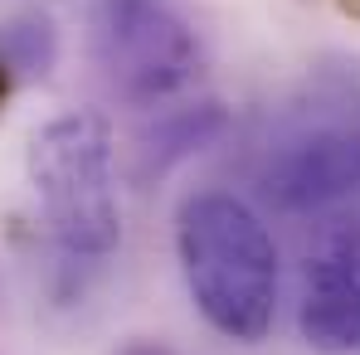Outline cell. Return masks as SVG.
Here are the masks:
<instances>
[{
	"label": "cell",
	"mask_w": 360,
	"mask_h": 355,
	"mask_svg": "<svg viewBox=\"0 0 360 355\" xmlns=\"http://www.w3.org/2000/svg\"><path fill=\"white\" fill-rule=\"evenodd\" d=\"M127 355H166V351H156V346H136V351H127Z\"/></svg>",
	"instance_id": "9c48e42d"
},
{
	"label": "cell",
	"mask_w": 360,
	"mask_h": 355,
	"mask_svg": "<svg viewBox=\"0 0 360 355\" xmlns=\"http://www.w3.org/2000/svg\"><path fill=\"white\" fill-rule=\"evenodd\" d=\"M10 83H15V73H10V68L0 63V103H5V93H10Z\"/></svg>",
	"instance_id": "ba28073f"
},
{
	"label": "cell",
	"mask_w": 360,
	"mask_h": 355,
	"mask_svg": "<svg viewBox=\"0 0 360 355\" xmlns=\"http://www.w3.org/2000/svg\"><path fill=\"white\" fill-rule=\"evenodd\" d=\"M360 190V131L321 127L278 146L263 166V195L278 209H326Z\"/></svg>",
	"instance_id": "5b68a950"
},
{
	"label": "cell",
	"mask_w": 360,
	"mask_h": 355,
	"mask_svg": "<svg viewBox=\"0 0 360 355\" xmlns=\"http://www.w3.org/2000/svg\"><path fill=\"white\" fill-rule=\"evenodd\" d=\"M176 253L190 302L229 341H263L278 316V248L229 190H200L176 214Z\"/></svg>",
	"instance_id": "6da1fadb"
},
{
	"label": "cell",
	"mask_w": 360,
	"mask_h": 355,
	"mask_svg": "<svg viewBox=\"0 0 360 355\" xmlns=\"http://www.w3.org/2000/svg\"><path fill=\"white\" fill-rule=\"evenodd\" d=\"M25 171L39 195L44 224L73 258H108L122 243L112 131L98 112L49 117L25 151Z\"/></svg>",
	"instance_id": "7a4b0ae2"
},
{
	"label": "cell",
	"mask_w": 360,
	"mask_h": 355,
	"mask_svg": "<svg viewBox=\"0 0 360 355\" xmlns=\"http://www.w3.org/2000/svg\"><path fill=\"white\" fill-rule=\"evenodd\" d=\"M0 63L20 73H44L54 63V25L49 15H20L0 30Z\"/></svg>",
	"instance_id": "52a82bcc"
},
{
	"label": "cell",
	"mask_w": 360,
	"mask_h": 355,
	"mask_svg": "<svg viewBox=\"0 0 360 355\" xmlns=\"http://www.w3.org/2000/svg\"><path fill=\"white\" fill-rule=\"evenodd\" d=\"M219 131H224V112H219L214 103H205V108H190V112H176V117L156 122V131H151V136H146V146H141V176L176 166L180 156H190V151L210 146Z\"/></svg>",
	"instance_id": "8992f818"
},
{
	"label": "cell",
	"mask_w": 360,
	"mask_h": 355,
	"mask_svg": "<svg viewBox=\"0 0 360 355\" xmlns=\"http://www.w3.org/2000/svg\"><path fill=\"white\" fill-rule=\"evenodd\" d=\"M297 331L316 355L360 351V229H336L307 258Z\"/></svg>",
	"instance_id": "277c9868"
},
{
	"label": "cell",
	"mask_w": 360,
	"mask_h": 355,
	"mask_svg": "<svg viewBox=\"0 0 360 355\" xmlns=\"http://www.w3.org/2000/svg\"><path fill=\"white\" fill-rule=\"evenodd\" d=\"M88 49L103 83L136 108L180 93L200 68V39L171 0H98Z\"/></svg>",
	"instance_id": "3957f363"
}]
</instances>
